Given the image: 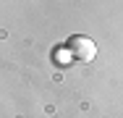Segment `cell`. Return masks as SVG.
Instances as JSON below:
<instances>
[{"instance_id":"7a4b0ae2","label":"cell","mask_w":123,"mask_h":118,"mask_svg":"<svg viewBox=\"0 0 123 118\" xmlns=\"http://www.w3.org/2000/svg\"><path fill=\"white\" fill-rule=\"evenodd\" d=\"M52 60H55L58 66H66V63H71L74 58H71L68 47H55V50H52Z\"/></svg>"},{"instance_id":"6da1fadb","label":"cell","mask_w":123,"mask_h":118,"mask_svg":"<svg viewBox=\"0 0 123 118\" xmlns=\"http://www.w3.org/2000/svg\"><path fill=\"white\" fill-rule=\"evenodd\" d=\"M68 52H71V58L79 60V63H92L94 60V55H97V45H94V39H89L86 34H74L71 39H68Z\"/></svg>"}]
</instances>
